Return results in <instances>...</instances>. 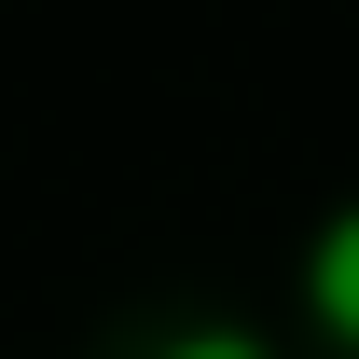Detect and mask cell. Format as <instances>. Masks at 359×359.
I'll return each mask as SVG.
<instances>
[{
    "label": "cell",
    "mask_w": 359,
    "mask_h": 359,
    "mask_svg": "<svg viewBox=\"0 0 359 359\" xmlns=\"http://www.w3.org/2000/svg\"><path fill=\"white\" fill-rule=\"evenodd\" d=\"M304 318L332 332V346H359V208H332L304 249Z\"/></svg>",
    "instance_id": "1"
},
{
    "label": "cell",
    "mask_w": 359,
    "mask_h": 359,
    "mask_svg": "<svg viewBox=\"0 0 359 359\" xmlns=\"http://www.w3.org/2000/svg\"><path fill=\"white\" fill-rule=\"evenodd\" d=\"M166 359H276V346H263V332H235V318H208V332H180Z\"/></svg>",
    "instance_id": "2"
}]
</instances>
